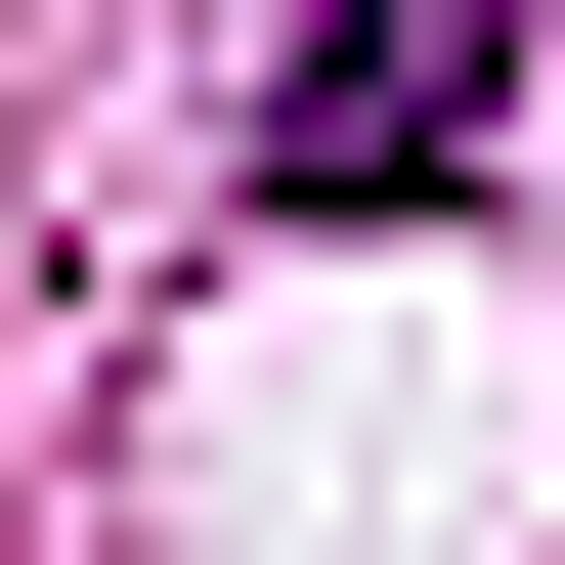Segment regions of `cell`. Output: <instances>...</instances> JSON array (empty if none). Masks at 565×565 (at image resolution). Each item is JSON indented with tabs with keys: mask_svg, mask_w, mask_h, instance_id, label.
Returning a JSON list of instances; mask_svg holds the SVG:
<instances>
[{
	"mask_svg": "<svg viewBox=\"0 0 565 565\" xmlns=\"http://www.w3.org/2000/svg\"><path fill=\"white\" fill-rule=\"evenodd\" d=\"M522 131V0H262V217H435Z\"/></svg>",
	"mask_w": 565,
	"mask_h": 565,
	"instance_id": "obj_1",
	"label": "cell"
}]
</instances>
